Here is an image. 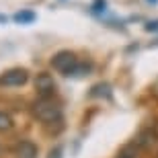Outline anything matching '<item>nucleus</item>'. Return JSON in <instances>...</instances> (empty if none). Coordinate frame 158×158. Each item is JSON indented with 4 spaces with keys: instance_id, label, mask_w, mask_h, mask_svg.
I'll list each match as a JSON object with an SVG mask.
<instances>
[{
    "instance_id": "obj_9",
    "label": "nucleus",
    "mask_w": 158,
    "mask_h": 158,
    "mask_svg": "<svg viewBox=\"0 0 158 158\" xmlns=\"http://www.w3.org/2000/svg\"><path fill=\"white\" fill-rule=\"evenodd\" d=\"M144 31H148V33H156L158 31V21H148V23L144 25Z\"/></svg>"
},
{
    "instance_id": "obj_4",
    "label": "nucleus",
    "mask_w": 158,
    "mask_h": 158,
    "mask_svg": "<svg viewBox=\"0 0 158 158\" xmlns=\"http://www.w3.org/2000/svg\"><path fill=\"white\" fill-rule=\"evenodd\" d=\"M35 90L39 93V97H53V93H56V82H53L52 74L39 72L37 78H35Z\"/></svg>"
},
{
    "instance_id": "obj_14",
    "label": "nucleus",
    "mask_w": 158,
    "mask_h": 158,
    "mask_svg": "<svg viewBox=\"0 0 158 158\" xmlns=\"http://www.w3.org/2000/svg\"><path fill=\"white\" fill-rule=\"evenodd\" d=\"M0 152H2V148H0Z\"/></svg>"
},
{
    "instance_id": "obj_11",
    "label": "nucleus",
    "mask_w": 158,
    "mask_h": 158,
    "mask_svg": "<svg viewBox=\"0 0 158 158\" xmlns=\"http://www.w3.org/2000/svg\"><path fill=\"white\" fill-rule=\"evenodd\" d=\"M62 148L60 146H56V148H52V150H49V154H47V158H62Z\"/></svg>"
},
{
    "instance_id": "obj_2",
    "label": "nucleus",
    "mask_w": 158,
    "mask_h": 158,
    "mask_svg": "<svg viewBox=\"0 0 158 158\" xmlns=\"http://www.w3.org/2000/svg\"><path fill=\"white\" fill-rule=\"evenodd\" d=\"M78 58L74 52H68V49H62V52H58L56 56L52 58V68L56 72H60V74H64V76H72L74 74V70L78 68Z\"/></svg>"
},
{
    "instance_id": "obj_12",
    "label": "nucleus",
    "mask_w": 158,
    "mask_h": 158,
    "mask_svg": "<svg viewBox=\"0 0 158 158\" xmlns=\"http://www.w3.org/2000/svg\"><path fill=\"white\" fill-rule=\"evenodd\" d=\"M152 131H154V134H156V138H158V121H156V123H154V125H152Z\"/></svg>"
},
{
    "instance_id": "obj_5",
    "label": "nucleus",
    "mask_w": 158,
    "mask_h": 158,
    "mask_svg": "<svg viewBox=\"0 0 158 158\" xmlns=\"http://www.w3.org/2000/svg\"><path fill=\"white\" fill-rule=\"evenodd\" d=\"M15 158H37V146L29 140H23L15 146Z\"/></svg>"
},
{
    "instance_id": "obj_7",
    "label": "nucleus",
    "mask_w": 158,
    "mask_h": 158,
    "mask_svg": "<svg viewBox=\"0 0 158 158\" xmlns=\"http://www.w3.org/2000/svg\"><path fill=\"white\" fill-rule=\"evenodd\" d=\"M35 19H37V15L33 10H21V12L15 15V21H17L19 25H31Z\"/></svg>"
},
{
    "instance_id": "obj_13",
    "label": "nucleus",
    "mask_w": 158,
    "mask_h": 158,
    "mask_svg": "<svg viewBox=\"0 0 158 158\" xmlns=\"http://www.w3.org/2000/svg\"><path fill=\"white\" fill-rule=\"evenodd\" d=\"M148 2H154V4H156V2H158V0H148Z\"/></svg>"
},
{
    "instance_id": "obj_8",
    "label": "nucleus",
    "mask_w": 158,
    "mask_h": 158,
    "mask_svg": "<svg viewBox=\"0 0 158 158\" xmlns=\"http://www.w3.org/2000/svg\"><path fill=\"white\" fill-rule=\"evenodd\" d=\"M12 125H15V121H12L10 115L0 111V131H8V129H12Z\"/></svg>"
},
{
    "instance_id": "obj_3",
    "label": "nucleus",
    "mask_w": 158,
    "mask_h": 158,
    "mask_svg": "<svg viewBox=\"0 0 158 158\" xmlns=\"http://www.w3.org/2000/svg\"><path fill=\"white\" fill-rule=\"evenodd\" d=\"M29 80V72L25 68H10L0 74V86L4 88H15V86H23Z\"/></svg>"
},
{
    "instance_id": "obj_6",
    "label": "nucleus",
    "mask_w": 158,
    "mask_h": 158,
    "mask_svg": "<svg viewBox=\"0 0 158 158\" xmlns=\"http://www.w3.org/2000/svg\"><path fill=\"white\" fill-rule=\"evenodd\" d=\"M138 150H140V146H138V142L134 140V142H129V144H125L117 152L115 158H138Z\"/></svg>"
},
{
    "instance_id": "obj_10",
    "label": "nucleus",
    "mask_w": 158,
    "mask_h": 158,
    "mask_svg": "<svg viewBox=\"0 0 158 158\" xmlns=\"http://www.w3.org/2000/svg\"><path fill=\"white\" fill-rule=\"evenodd\" d=\"M105 6H107V2H105V0H94L93 10H94V12H103V10H105Z\"/></svg>"
},
{
    "instance_id": "obj_1",
    "label": "nucleus",
    "mask_w": 158,
    "mask_h": 158,
    "mask_svg": "<svg viewBox=\"0 0 158 158\" xmlns=\"http://www.w3.org/2000/svg\"><path fill=\"white\" fill-rule=\"evenodd\" d=\"M31 113L37 121L45 123H60L62 121V105L53 97H39V99L31 105Z\"/></svg>"
}]
</instances>
